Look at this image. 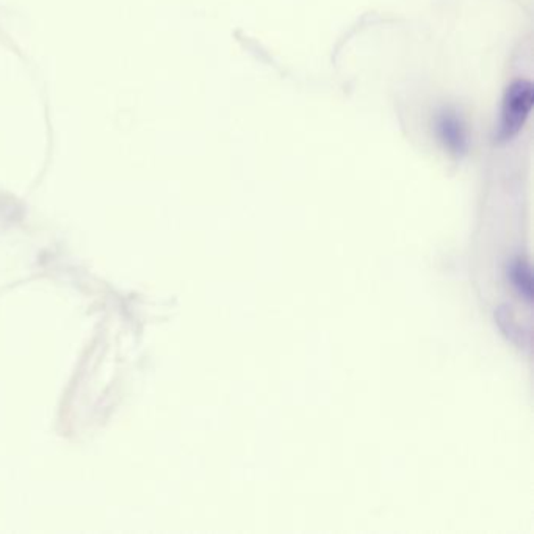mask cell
<instances>
[{
    "instance_id": "cell-1",
    "label": "cell",
    "mask_w": 534,
    "mask_h": 534,
    "mask_svg": "<svg viewBox=\"0 0 534 534\" xmlns=\"http://www.w3.org/2000/svg\"><path fill=\"white\" fill-rule=\"evenodd\" d=\"M533 85L528 80H515L509 85L503 99L502 120L498 130L500 140H511L514 135L521 132L530 115V110L533 107Z\"/></svg>"
},
{
    "instance_id": "cell-2",
    "label": "cell",
    "mask_w": 534,
    "mask_h": 534,
    "mask_svg": "<svg viewBox=\"0 0 534 534\" xmlns=\"http://www.w3.org/2000/svg\"><path fill=\"white\" fill-rule=\"evenodd\" d=\"M436 132L439 137V141L448 149L450 153H464L467 147V129L461 116L456 112L446 109L440 112L438 120H436Z\"/></svg>"
},
{
    "instance_id": "cell-3",
    "label": "cell",
    "mask_w": 534,
    "mask_h": 534,
    "mask_svg": "<svg viewBox=\"0 0 534 534\" xmlns=\"http://www.w3.org/2000/svg\"><path fill=\"white\" fill-rule=\"evenodd\" d=\"M513 274H514V284L521 288V295H525L528 299L531 298V276L525 263L517 262L513 268Z\"/></svg>"
}]
</instances>
